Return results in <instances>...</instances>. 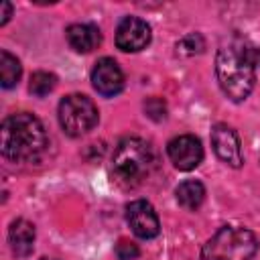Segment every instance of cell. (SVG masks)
<instances>
[{"mask_svg": "<svg viewBox=\"0 0 260 260\" xmlns=\"http://www.w3.org/2000/svg\"><path fill=\"white\" fill-rule=\"evenodd\" d=\"M167 154L179 171H191L199 167V162L203 160V146L199 138L191 134H183V136L173 138L167 144Z\"/></svg>", "mask_w": 260, "mask_h": 260, "instance_id": "obj_8", "label": "cell"}, {"mask_svg": "<svg viewBox=\"0 0 260 260\" xmlns=\"http://www.w3.org/2000/svg\"><path fill=\"white\" fill-rule=\"evenodd\" d=\"M258 252L256 236L238 225H225L217 230L203 246V260H252Z\"/></svg>", "mask_w": 260, "mask_h": 260, "instance_id": "obj_4", "label": "cell"}, {"mask_svg": "<svg viewBox=\"0 0 260 260\" xmlns=\"http://www.w3.org/2000/svg\"><path fill=\"white\" fill-rule=\"evenodd\" d=\"M91 85L104 98H112L120 93L124 87V73L120 65L110 57L100 59L91 71Z\"/></svg>", "mask_w": 260, "mask_h": 260, "instance_id": "obj_10", "label": "cell"}, {"mask_svg": "<svg viewBox=\"0 0 260 260\" xmlns=\"http://www.w3.org/2000/svg\"><path fill=\"white\" fill-rule=\"evenodd\" d=\"M65 37H67L69 47L77 53H89L102 43L100 28L95 24H87V22L69 24L65 30Z\"/></svg>", "mask_w": 260, "mask_h": 260, "instance_id": "obj_11", "label": "cell"}, {"mask_svg": "<svg viewBox=\"0 0 260 260\" xmlns=\"http://www.w3.org/2000/svg\"><path fill=\"white\" fill-rule=\"evenodd\" d=\"M138 254H140L138 246H136L134 242H130V240H120V242L116 244V256H118L120 260H136Z\"/></svg>", "mask_w": 260, "mask_h": 260, "instance_id": "obj_17", "label": "cell"}, {"mask_svg": "<svg viewBox=\"0 0 260 260\" xmlns=\"http://www.w3.org/2000/svg\"><path fill=\"white\" fill-rule=\"evenodd\" d=\"M0 26H4L8 20H10V14H12V4L10 2H2L0 4Z\"/></svg>", "mask_w": 260, "mask_h": 260, "instance_id": "obj_19", "label": "cell"}, {"mask_svg": "<svg viewBox=\"0 0 260 260\" xmlns=\"http://www.w3.org/2000/svg\"><path fill=\"white\" fill-rule=\"evenodd\" d=\"M8 244L14 256H28L35 248V225L26 219H14L8 228Z\"/></svg>", "mask_w": 260, "mask_h": 260, "instance_id": "obj_12", "label": "cell"}, {"mask_svg": "<svg viewBox=\"0 0 260 260\" xmlns=\"http://www.w3.org/2000/svg\"><path fill=\"white\" fill-rule=\"evenodd\" d=\"M59 124L69 136H83L98 124V108L95 104L81 93L65 95L59 102Z\"/></svg>", "mask_w": 260, "mask_h": 260, "instance_id": "obj_5", "label": "cell"}, {"mask_svg": "<svg viewBox=\"0 0 260 260\" xmlns=\"http://www.w3.org/2000/svg\"><path fill=\"white\" fill-rule=\"evenodd\" d=\"M254 61H256V65H260V49L254 51Z\"/></svg>", "mask_w": 260, "mask_h": 260, "instance_id": "obj_20", "label": "cell"}, {"mask_svg": "<svg viewBox=\"0 0 260 260\" xmlns=\"http://www.w3.org/2000/svg\"><path fill=\"white\" fill-rule=\"evenodd\" d=\"M57 85V77L49 71H35L30 75V83H28V91L37 98H43L47 93H51Z\"/></svg>", "mask_w": 260, "mask_h": 260, "instance_id": "obj_15", "label": "cell"}, {"mask_svg": "<svg viewBox=\"0 0 260 260\" xmlns=\"http://www.w3.org/2000/svg\"><path fill=\"white\" fill-rule=\"evenodd\" d=\"M175 197L183 209L195 211L201 207V203L205 199V187L195 179H187V181L179 183V187L175 189Z\"/></svg>", "mask_w": 260, "mask_h": 260, "instance_id": "obj_13", "label": "cell"}, {"mask_svg": "<svg viewBox=\"0 0 260 260\" xmlns=\"http://www.w3.org/2000/svg\"><path fill=\"white\" fill-rule=\"evenodd\" d=\"M43 260H55V258H43Z\"/></svg>", "mask_w": 260, "mask_h": 260, "instance_id": "obj_21", "label": "cell"}, {"mask_svg": "<svg viewBox=\"0 0 260 260\" xmlns=\"http://www.w3.org/2000/svg\"><path fill=\"white\" fill-rule=\"evenodd\" d=\"M211 144L215 154L230 167L240 169L244 162L242 156V146H240V138L236 134V130L228 124H215L211 130Z\"/></svg>", "mask_w": 260, "mask_h": 260, "instance_id": "obj_9", "label": "cell"}, {"mask_svg": "<svg viewBox=\"0 0 260 260\" xmlns=\"http://www.w3.org/2000/svg\"><path fill=\"white\" fill-rule=\"evenodd\" d=\"M20 73H22L20 61L14 55H10L8 51H0V83H2V87H6V89L14 87L20 79Z\"/></svg>", "mask_w": 260, "mask_h": 260, "instance_id": "obj_14", "label": "cell"}, {"mask_svg": "<svg viewBox=\"0 0 260 260\" xmlns=\"http://www.w3.org/2000/svg\"><path fill=\"white\" fill-rule=\"evenodd\" d=\"M203 49H205V43H203L201 35H197V32H191L177 43V53H181V55H195V53H201Z\"/></svg>", "mask_w": 260, "mask_h": 260, "instance_id": "obj_16", "label": "cell"}, {"mask_svg": "<svg viewBox=\"0 0 260 260\" xmlns=\"http://www.w3.org/2000/svg\"><path fill=\"white\" fill-rule=\"evenodd\" d=\"M49 146V138L43 122L28 114L18 112L4 118L0 128V148L2 156L12 162H35Z\"/></svg>", "mask_w": 260, "mask_h": 260, "instance_id": "obj_1", "label": "cell"}, {"mask_svg": "<svg viewBox=\"0 0 260 260\" xmlns=\"http://www.w3.org/2000/svg\"><path fill=\"white\" fill-rule=\"evenodd\" d=\"M150 43V26L138 16H124L116 28V47L126 53L142 51Z\"/></svg>", "mask_w": 260, "mask_h": 260, "instance_id": "obj_6", "label": "cell"}, {"mask_svg": "<svg viewBox=\"0 0 260 260\" xmlns=\"http://www.w3.org/2000/svg\"><path fill=\"white\" fill-rule=\"evenodd\" d=\"M254 51L244 43H230L217 51L215 75L219 87L232 102H244L256 81Z\"/></svg>", "mask_w": 260, "mask_h": 260, "instance_id": "obj_2", "label": "cell"}, {"mask_svg": "<svg viewBox=\"0 0 260 260\" xmlns=\"http://www.w3.org/2000/svg\"><path fill=\"white\" fill-rule=\"evenodd\" d=\"M154 150L152 146L138 138L128 136L118 142L112 156V177L122 189H136L148 181L154 171Z\"/></svg>", "mask_w": 260, "mask_h": 260, "instance_id": "obj_3", "label": "cell"}, {"mask_svg": "<svg viewBox=\"0 0 260 260\" xmlns=\"http://www.w3.org/2000/svg\"><path fill=\"white\" fill-rule=\"evenodd\" d=\"M144 108H146L148 116L154 118V120H162V118L167 116V108H165V102H162V100L152 98V100H148V102L144 104Z\"/></svg>", "mask_w": 260, "mask_h": 260, "instance_id": "obj_18", "label": "cell"}, {"mask_svg": "<svg viewBox=\"0 0 260 260\" xmlns=\"http://www.w3.org/2000/svg\"><path fill=\"white\" fill-rule=\"evenodd\" d=\"M126 219H128V225L132 228L134 236H138L142 240H150V238L158 236V232H160L158 215H156L154 207L144 199H136L126 205Z\"/></svg>", "mask_w": 260, "mask_h": 260, "instance_id": "obj_7", "label": "cell"}]
</instances>
